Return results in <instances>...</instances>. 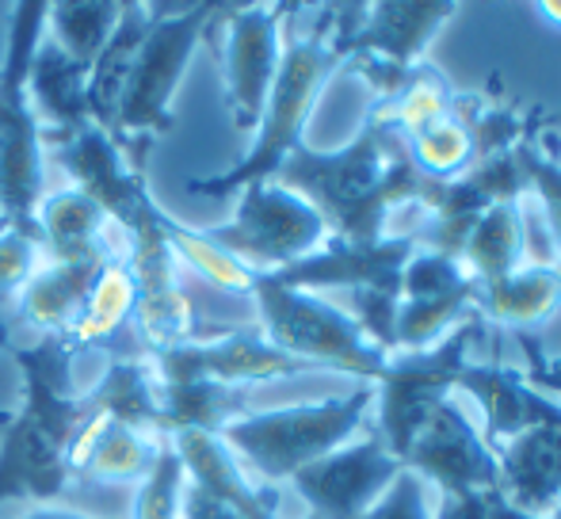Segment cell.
Returning <instances> with one entry per match:
<instances>
[{
    "label": "cell",
    "mask_w": 561,
    "mask_h": 519,
    "mask_svg": "<svg viewBox=\"0 0 561 519\" xmlns=\"http://www.w3.org/2000/svg\"><path fill=\"white\" fill-rule=\"evenodd\" d=\"M405 470L421 474L428 485H439L444 497L501 489V462H496V451L485 443L478 424H473L450 397L424 420V428L416 431V439L409 443Z\"/></svg>",
    "instance_id": "cell-14"
},
{
    "label": "cell",
    "mask_w": 561,
    "mask_h": 519,
    "mask_svg": "<svg viewBox=\"0 0 561 519\" xmlns=\"http://www.w3.org/2000/svg\"><path fill=\"white\" fill-rule=\"evenodd\" d=\"M450 107H455V92H450L447 77L421 61V66L405 77V84H401L386 104H378V112L386 115V123H390L401 138H413V134L428 130L432 123L444 119Z\"/></svg>",
    "instance_id": "cell-32"
},
{
    "label": "cell",
    "mask_w": 561,
    "mask_h": 519,
    "mask_svg": "<svg viewBox=\"0 0 561 519\" xmlns=\"http://www.w3.org/2000/svg\"><path fill=\"white\" fill-rule=\"evenodd\" d=\"M370 405H375V382H363L344 397L241 416L222 428V443L233 451V459L252 466L264 482H290L298 470L313 466L336 447H344L367 420Z\"/></svg>",
    "instance_id": "cell-5"
},
{
    "label": "cell",
    "mask_w": 561,
    "mask_h": 519,
    "mask_svg": "<svg viewBox=\"0 0 561 519\" xmlns=\"http://www.w3.org/2000/svg\"><path fill=\"white\" fill-rule=\"evenodd\" d=\"M485 493H466V497H444L436 519H485Z\"/></svg>",
    "instance_id": "cell-38"
},
{
    "label": "cell",
    "mask_w": 561,
    "mask_h": 519,
    "mask_svg": "<svg viewBox=\"0 0 561 519\" xmlns=\"http://www.w3.org/2000/svg\"><path fill=\"white\" fill-rule=\"evenodd\" d=\"M249 298L260 310V336L283 356L302 359L313 371L333 367V371L355 374L359 382L382 379L390 356L340 305L318 298L313 290L283 287L275 275H256Z\"/></svg>",
    "instance_id": "cell-7"
},
{
    "label": "cell",
    "mask_w": 561,
    "mask_h": 519,
    "mask_svg": "<svg viewBox=\"0 0 561 519\" xmlns=\"http://www.w3.org/2000/svg\"><path fill=\"white\" fill-rule=\"evenodd\" d=\"M222 12L226 4H187L176 15H161V8H153V20H149L138 58H134L115 127L118 149L134 169L146 172L153 141L176 127L172 100H176L180 81H184L187 66L199 50V38L207 35L210 23H218Z\"/></svg>",
    "instance_id": "cell-3"
},
{
    "label": "cell",
    "mask_w": 561,
    "mask_h": 519,
    "mask_svg": "<svg viewBox=\"0 0 561 519\" xmlns=\"http://www.w3.org/2000/svg\"><path fill=\"white\" fill-rule=\"evenodd\" d=\"M180 519H244V516L222 505L218 497H210V493H203L199 485L187 482L184 500H180Z\"/></svg>",
    "instance_id": "cell-37"
},
{
    "label": "cell",
    "mask_w": 561,
    "mask_h": 519,
    "mask_svg": "<svg viewBox=\"0 0 561 519\" xmlns=\"http://www.w3.org/2000/svg\"><path fill=\"white\" fill-rule=\"evenodd\" d=\"M104 260H89V264H38V272L27 279V287L15 295V318L20 325L38 328V336H66L73 318L81 313L84 298H89L92 282H96Z\"/></svg>",
    "instance_id": "cell-22"
},
{
    "label": "cell",
    "mask_w": 561,
    "mask_h": 519,
    "mask_svg": "<svg viewBox=\"0 0 561 519\" xmlns=\"http://www.w3.org/2000/svg\"><path fill=\"white\" fill-rule=\"evenodd\" d=\"M27 100L43 123V141L54 149L77 138L89 119V69L73 61L54 38H38L27 66Z\"/></svg>",
    "instance_id": "cell-17"
},
{
    "label": "cell",
    "mask_w": 561,
    "mask_h": 519,
    "mask_svg": "<svg viewBox=\"0 0 561 519\" xmlns=\"http://www.w3.org/2000/svg\"><path fill=\"white\" fill-rule=\"evenodd\" d=\"M493 451L501 462L504 500L531 516L554 512L561 505V408Z\"/></svg>",
    "instance_id": "cell-18"
},
{
    "label": "cell",
    "mask_w": 561,
    "mask_h": 519,
    "mask_svg": "<svg viewBox=\"0 0 561 519\" xmlns=\"http://www.w3.org/2000/svg\"><path fill=\"white\" fill-rule=\"evenodd\" d=\"M416 253L413 233H386L370 245L329 238L318 253H310L298 264L275 272L283 287L318 290V287H347L352 295H401V275L409 256Z\"/></svg>",
    "instance_id": "cell-15"
},
{
    "label": "cell",
    "mask_w": 561,
    "mask_h": 519,
    "mask_svg": "<svg viewBox=\"0 0 561 519\" xmlns=\"http://www.w3.org/2000/svg\"><path fill=\"white\" fill-rule=\"evenodd\" d=\"M481 333H485V318L473 310L470 318H462L450 328L436 348L398 351V356L386 359L382 379L375 382V405H378L375 431L390 447V454H398L401 466H405L409 443L424 428V420L458 387V374L470 364V348L481 341Z\"/></svg>",
    "instance_id": "cell-9"
},
{
    "label": "cell",
    "mask_w": 561,
    "mask_h": 519,
    "mask_svg": "<svg viewBox=\"0 0 561 519\" xmlns=\"http://www.w3.org/2000/svg\"><path fill=\"white\" fill-rule=\"evenodd\" d=\"M149 20H153V8L149 4H138V0L123 4V15H118L112 38H107V46L89 66V119L92 127L107 130L112 138L118 127L126 81H130L134 58H138V46L149 31Z\"/></svg>",
    "instance_id": "cell-25"
},
{
    "label": "cell",
    "mask_w": 561,
    "mask_h": 519,
    "mask_svg": "<svg viewBox=\"0 0 561 519\" xmlns=\"http://www.w3.org/2000/svg\"><path fill=\"white\" fill-rule=\"evenodd\" d=\"M478 313L485 321L512 328V333H527V328H539L547 318H554L561 305V272L550 260H535V264L516 267L512 275L496 282L478 287L473 298Z\"/></svg>",
    "instance_id": "cell-24"
},
{
    "label": "cell",
    "mask_w": 561,
    "mask_h": 519,
    "mask_svg": "<svg viewBox=\"0 0 561 519\" xmlns=\"http://www.w3.org/2000/svg\"><path fill=\"white\" fill-rule=\"evenodd\" d=\"M161 439L164 436H146L100 413H84L81 428L69 439L66 462L73 477H89L96 485H141L153 470Z\"/></svg>",
    "instance_id": "cell-19"
},
{
    "label": "cell",
    "mask_w": 561,
    "mask_h": 519,
    "mask_svg": "<svg viewBox=\"0 0 561 519\" xmlns=\"http://www.w3.org/2000/svg\"><path fill=\"white\" fill-rule=\"evenodd\" d=\"M12 333H15V325L8 321V313L0 310V348H12Z\"/></svg>",
    "instance_id": "cell-42"
},
{
    "label": "cell",
    "mask_w": 561,
    "mask_h": 519,
    "mask_svg": "<svg viewBox=\"0 0 561 519\" xmlns=\"http://www.w3.org/2000/svg\"><path fill=\"white\" fill-rule=\"evenodd\" d=\"M485 505H489L485 508V519H547V516H531V512H524V508L508 505L501 489H489L485 493Z\"/></svg>",
    "instance_id": "cell-39"
},
{
    "label": "cell",
    "mask_w": 561,
    "mask_h": 519,
    "mask_svg": "<svg viewBox=\"0 0 561 519\" xmlns=\"http://www.w3.org/2000/svg\"><path fill=\"white\" fill-rule=\"evenodd\" d=\"M84 413H100L115 424H126L146 436H161V413H157V379L153 367L141 359L115 356L104 379L89 393H81Z\"/></svg>",
    "instance_id": "cell-28"
},
{
    "label": "cell",
    "mask_w": 561,
    "mask_h": 519,
    "mask_svg": "<svg viewBox=\"0 0 561 519\" xmlns=\"http://www.w3.org/2000/svg\"><path fill=\"white\" fill-rule=\"evenodd\" d=\"M325 12L329 15H321L310 35H283L279 73H275L272 96H267L264 115H260L256 141L244 153V161H237L222 176L187 180L192 195L226 199V195H237L241 187L272 180L279 172V164L302 146L306 123H310L329 77L336 69H344V54L333 43V8H325Z\"/></svg>",
    "instance_id": "cell-2"
},
{
    "label": "cell",
    "mask_w": 561,
    "mask_h": 519,
    "mask_svg": "<svg viewBox=\"0 0 561 519\" xmlns=\"http://www.w3.org/2000/svg\"><path fill=\"white\" fill-rule=\"evenodd\" d=\"M187 474L180 466L176 451H172L169 436L161 439V451L149 470V477L134 493V512L130 519H180V500H184Z\"/></svg>",
    "instance_id": "cell-34"
},
{
    "label": "cell",
    "mask_w": 561,
    "mask_h": 519,
    "mask_svg": "<svg viewBox=\"0 0 561 519\" xmlns=\"http://www.w3.org/2000/svg\"><path fill=\"white\" fill-rule=\"evenodd\" d=\"M401 459L390 454V447L370 431L359 443H344L333 454L318 459L313 466L298 470L290 477L298 497L310 505V516L318 519H363L378 505L393 477L401 474Z\"/></svg>",
    "instance_id": "cell-13"
},
{
    "label": "cell",
    "mask_w": 561,
    "mask_h": 519,
    "mask_svg": "<svg viewBox=\"0 0 561 519\" xmlns=\"http://www.w3.org/2000/svg\"><path fill=\"white\" fill-rule=\"evenodd\" d=\"M455 390H466L478 397L481 413H485L481 436H485L489 447L508 443L519 431L535 428V424H542L561 408L554 397L535 390L524 371L504 364H466Z\"/></svg>",
    "instance_id": "cell-20"
},
{
    "label": "cell",
    "mask_w": 561,
    "mask_h": 519,
    "mask_svg": "<svg viewBox=\"0 0 561 519\" xmlns=\"http://www.w3.org/2000/svg\"><path fill=\"white\" fill-rule=\"evenodd\" d=\"M35 222L46 253L58 264H89V260L112 256L107 253V215L77 187L43 195Z\"/></svg>",
    "instance_id": "cell-26"
},
{
    "label": "cell",
    "mask_w": 561,
    "mask_h": 519,
    "mask_svg": "<svg viewBox=\"0 0 561 519\" xmlns=\"http://www.w3.org/2000/svg\"><path fill=\"white\" fill-rule=\"evenodd\" d=\"M134 305H138V287H134V275L126 267L123 256H112L100 267L96 282H92L89 298H84L81 313L73 318V325L66 328L61 341L73 351H84L92 344L112 341L126 321H134Z\"/></svg>",
    "instance_id": "cell-29"
},
{
    "label": "cell",
    "mask_w": 561,
    "mask_h": 519,
    "mask_svg": "<svg viewBox=\"0 0 561 519\" xmlns=\"http://www.w3.org/2000/svg\"><path fill=\"white\" fill-rule=\"evenodd\" d=\"M12 12V35L0 66V218L43 241L35 210L46 187V141L27 100V66L46 35V0H23Z\"/></svg>",
    "instance_id": "cell-4"
},
{
    "label": "cell",
    "mask_w": 561,
    "mask_h": 519,
    "mask_svg": "<svg viewBox=\"0 0 561 519\" xmlns=\"http://www.w3.org/2000/svg\"><path fill=\"white\" fill-rule=\"evenodd\" d=\"M547 519H561V505H558V508H554V512H550Z\"/></svg>",
    "instance_id": "cell-43"
},
{
    "label": "cell",
    "mask_w": 561,
    "mask_h": 519,
    "mask_svg": "<svg viewBox=\"0 0 561 519\" xmlns=\"http://www.w3.org/2000/svg\"><path fill=\"white\" fill-rule=\"evenodd\" d=\"M237 195H241L237 215L226 226L210 230L207 238L252 275L283 272V267L318 253L329 241L321 215L290 187L260 180V184L241 187Z\"/></svg>",
    "instance_id": "cell-10"
},
{
    "label": "cell",
    "mask_w": 561,
    "mask_h": 519,
    "mask_svg": "<svg viewBox=\"0 0 561 519\" xmlns=\"http://www.w3.org/2000/svg\"><path fill=\"white\" fill-rule=\"evenodd\" d=\"M344 15H333V43L344 54V66L363 73L378 92V104L393 96L405 84V77L421 66L424 50L439 27L458 12L450 0H386V4H359V15H352V4L340 8Z\"/></svg>",
    "instance_id": "cell-8"
},
{
    "label": "cell",
    "mask_w": 561,
    "mask_h": 519,
    "mask_svg": "<svg viewBox=\"0 0 561 519\" xmlns=\"http://www.w3.org/2000/svg\"><path fill=\"white\" fill-rule=\"evenodd\" d=\"M290 4H229L222 15V73L233 127L241 134L260 127L283 58V27Z\"/></svg>",
    "instance_id": "cell-12"
},
{
    "label": "cell",
    "mask_w": 561,
    "mask_h": 519,
    "mask_svg": "<svg viewBox=\"0 0 561 519\" xmlns=\"http://www.w3.org/2000/svg\"><path fill=\"white\" fill-rule=\"evenodd\" d=\"M405 153H409V161L424 172V176L439 180V184H447V180H458L462 172H470L473 134H470V123H466L462 100H455V107H450L439 123H432L428 130L405 138Z\"/></svg>",
    "instance_id": "cell-31"
},
{
    "label": "cell",
    "mask_w": 561,
    "mask_h": 519,
    "mask_svg": "<svg viewBox=\"0 0 561 519\" xmlns=\"http://www.w3.org/2000/svg\"><path fill=\"white\" fill-rule=\"evenodd\" d=\"M38 249H43V241L35 233L0 222V310H8V302L38 272Z\"/></svg>",
    "instance_id": "cell-35"
},
{
    "label": "cell",
    "mask_w": 561,
    "mask_h": 519,
    "mask_svg": "<svg viewBox=\"0 0 561 519\" xmlns=\"http://www.w3.org/2000/svg\"><path fill=\"white\" fill-rule=\"evenodd\" d=\"M20 519H96V516L73 512V508H35V512H27V516H20Z\"/></svg>",
    "instance_id": "cell-40"
},
{
    "label": "cell",
    "mask_w": 561,
    "mask_h": 519,
    "mask_svg": "<svg viewBox=\"0 0 561 519\" xmlns=\"http://www.w3.org/2000/svg\"><path fill=\"white\" fill-rule=\"evenodd\" d=\"M275 184L302 195L325 222L329 238L370 245L386 238V226L398 207H424L432 184L405 153V138L386 123V115L370 112L359 138L344 149L318 153L302 141L275 172Z\"/></svg>",
    "instance_id": "cell-1"
},
{
    "label": "cell",
    "mask_w": 561,
    "mask_h": 519,
    "mask_svg": "<svg viewBox=\"0 0 561 519\" xmlns=\"http://www.w3.org/2000/svg\"><path fill=\"white\" fill-rule=\"evenodd\" d=\"M558 164H561V161H558Z\"/></svg>",
    "instance_id": "cell-45"
},
{
    "label": "cell",
    "mask_w": 561,
    "mask_h": 519,
    "mask_svg": "<svg viewBox=\"0 0 561 519\" xmlns=\"http://www.w3.org/2000/svg\"><path fill=\"white\" fill-rule=\"evenodd\" d=\"M164 238H169V249H172V256H176V264H187L215 290L241 295V298L252 295V279H256V275H252L244 264H237L229 253H222L207 233L187 230V226H180L176 218L164 215Z\"/></svg>",
    "instance_id": "cell-33"
},
{
    "label": "cell",
    "mask_w": 561,
    "mask_h": 519,
    "mask_svg": "<svg viewBox=\"0 0 561 519\" xmlns=\"http://www.w3.org/2000/svg\"><path fill=\"white\" fill-rule=\"evenodd\" d=\"M363 519H436L428 508V482L413 470H401Z\"/></svg>",
    "instance_id": "cell-36"
},
{
    "label": "cell",
    "mask_w": 561,
    "mask_h": 519,
    "mask_svg": "<svg viewBox=\"0 0 561 519\" xmlns=\"http://www.w3.org/2000/svg\"><path fill=\"white\" fill-rule=\"evenodd\" d=\"M306 519H318V516H306Z\"/></svg>",
    "instance_id": "cell-44"
},
{
    "label": "cell",
    "mask_w": 561,
    "mask_h": 519,
    "mask_svg": "<svg viewBox=\"0 0 561 519\" xmlns=\"http://www.w3.org/2000/svg\"><path fill=\"white\" fill-rule=\"evenodd\" d=\"M169 443L192 485H199L203 493L218 497L244 519H275V500L244 477L241 462L222 443V436H210V431H172Z\"/></svg>",
    "instance_id": "cell-21"
},
{
    "label": "cell",
    "mask_w": 561,
    "mask_h": 519,
    "mask_svg": "<svg viewBox=\"0 0 561 519\" xmlns=\"http://www.w3.org/2000/svg\"><path fill=\"white\" fill-rule=\"evenodd\" d=\"M527 260V203H493L473 222L470 241L462 249V267L478 287L496 282L524 267Z\"/></svg>",
    "instance_id": "cell-27"
},
{
    "label": "cell",
    "mask_w": 561,
    "mask_h": 519,
    "mask_svg": "<svg viewBox=\"0 0 561 519\" xmlns=\"http://www.w3.org/2000/svg\"><path fill=\"white\" fill-rule=\"evenodd\" d=\"M118 15V0H58L46 4V38H54L69 58L89 69L112 38Z\"/></svg>",
    "instance_id": "cell-30"
},
{
    "label": "cell",
    "mask_w": 561,
    "mask_h": 519,
    "mask_svg": "<svg viewBox=\"0 0 561 519\" xmlns=\"http://www.w3.org/2000/svg\"><path fill=\"white\" fill-rule=\"evenodd\" d=\"M130 249H126V267L138 287V305H134V328L149 356L176 348L184 341H195V310L192 298L176 282V256L164 238V210L157 199L138 215V222L126 230Z\"/></svg>",
    "instance_id": "cell-11"
},
{
    "label": "cell",
    "mask_w": 561,
    "mask_h": 519,
    "mask_svg": "<svg viewBox=\"0 0 561 519\" xmlns=\"http://www.w3.org/2000/svg\"><path fill=\"white\" fill-rule=\"evenodd\" d=\"M535 15L550 27H561V0H547V4H535Z\"/></svg>",
    "instance_id": "cell-41"
},
{
    "label": "cell",
    "mask_w": 561,
    "mask_h": 519,
    "mask_svg": "<svg viewBox=\"0 0 561 519\" xmlns=\"http://www.w3.org/2000/svg\"><path fill=\"white\" fill-rule=\"evenodd\" d=\"M54 161L73 176L77 192L89 195L107 215V222H115L118 230H130L141 210L153 203L149 172L134 169L123 149H118V141L100 127H84L77 138L58 146Z\"/></svg>",
    "instance_id": "cell-16"
},
{
    "label": "cell",
    "mask_w": 561,
    "mask_h": 519,
    "mask_svg": "<svg viewBox=\"0 0 561 519\" xmlns=\"http://www.w3.org/2000/svg\"><path fill=\"white\" fill-rule=\"evenodd\" d=\"M157 413H161V436H172V431H210V436H222L226 424L252 413L249 387H226V382L199 379V374L157 379Z\"/></svg>",
    "instance_id": "cell-23"
},
{
    "label": "cell",
    "mask_w": 561,
    "mask_h": 519,
    "mask_svg": "<svg viewBox=\"0 0 561 519\" xmlns=\"http://www.w3.org/2000/svg\"><path fill=\"white\" fill-rule=\"evenodd\" d=\"M23 374V405L0 416V505L4 500H61L73 489L66 462L69 439L81 428V393H61L38 374Z\"/></svg>",
    "instance_id": "cell-6"
}]
</instances>
